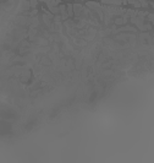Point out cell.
<instances>
[{
    "label": "cell",
    "instance_id": "cell-8",
    "mask_svg": "<svg viewBox=\"0 0 154 163\" xmlns=\"http://www.w3.org/2000/svg\"><path fill=\"white\" fill-rule=\"evenodd\" d=\"M42 1H45L47 4H49V3H50V0H42Z\"/></svg>",
    "mask_w": 154,
    "mask_h": 163
},
{
    "label": "cell",
    "instance_id": "cell-5",
    "mask_svg": "<svg viewBox=\"0 0 154 163\" xmlns=\"http://www.w3.org/2000/svg\"><path fill=\"white\" fill-rule=\"evenodd\" d=\"M67 11H69V16L73 15V12H72V5H67Z\"/></svg>",
    "mask_w": 154,
    "mask_h": 163
},
{
    "label": "cell",
    "instance_id": "cell-7",
    "mask_svg": "<svg viewBox=\"0 0 154 163\" xmlns=\"http://www.w3.org/2000/svg\"><path fill=\"white\" fill-rule=\"evenodd\" d=\"M148 17H149V21L152 22L153 21V14H148Z\"/></svg>",
    "mask_w": 154,
    "mask_h": 163
},
{
    "label": "cell",
    "instance_id": "cell-4",
    "mask_svg": "<svg viewBox=\"0 0 154 163\" xmlns=\"http://www.w3.org/2000/svg\"><path fill=\"white\" fill-rule=\"evenodd\" d=\"M115 23L116 25H122V23H125V20H124V18H116Z\"/></svg>",
    "mask_w": 154,
    "mask_h": 163
},
{
    "label": "cell",
    "instance_id": "cell-6",
    "mask_svg": "<svg viewBox=\"0 0 154 163\" xmlns=\"http://www.w3.org/2000/svg\"><path fill=\"white\" fill-rule=\"evenodd\" d=\"M36 5H37V0H31V6L34 7Z\"/></svg>",
    "mask_w": 154,
    "mask_h": 163
},
{
    "label": "cell",
    "instance_id": "cell-2",
    "mask_svg": "<svg viewBox=\"0 0 154 163\" xmlns=\"http://www.w3.org/2000/svg\"><path fill=\"white\" fill-rule=\"evenodd\" d=\"M72 9L75 10V14H76V16H80L81 15V10H83V7L80 4H76V5L72 6Z\"/></svg>",
    "mask_w": 154,
    "mask_h": 163
},
{
    "label": "cell",
    "instance_id": "cell-3",
    "mask_svg": "<svg viewBox=\"0 0 154 163\" xmlns=\"http://www.w3.org/2000/svg\"><path fill=\"white\" fill-rule=\"evenodd\" d=\"M59 3H60L59 0H50V3L48 4V7H49V6H58Z\"/></svg>",
    "mask_w": 154,
    "mask_h": 163
},
{
    "label": "cell",
    "instance_id": "cell-1",
    "mask_svg": "<svg viewBox=\"0 0 154 163\" xmlns=\"http://www.w3.org/2000/svg\"><path fill=\"white\" fill-rule=\"evenodd\" d=\"M126 3V0H103V4H111V5H121Z\"/></svg>",
    "mask_w": 154,
    "mask_h": 163
}]
</instances>
